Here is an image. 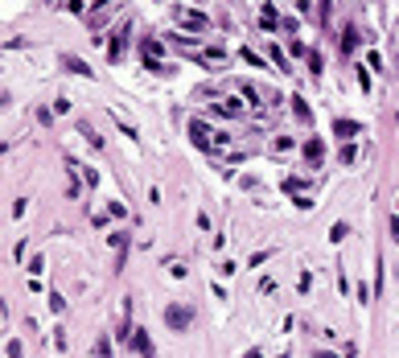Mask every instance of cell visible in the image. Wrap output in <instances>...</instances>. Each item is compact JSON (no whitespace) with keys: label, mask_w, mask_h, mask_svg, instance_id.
<instances>
[{"label":"cell","mask_w":399,"mask_h":358,"mask_svg":"<svg viewBox=\"0 0 399 358\" xmlns=\"http://www.w3.org/2000/svg\"><path fill=\"white\" fill-rule=\"evenodd\" d=\"M132 346H136L140 354H148V334H144V330H136V334H132Z\"/></svg>","instance_id":"2"},{"label":"cell","mask_w":399,"mask_h":358,"mask_svg":"<svg viewBox=\"0 0 399 358\" xmlns=\"http://www.w3.org/2000/svg\"><path fill=\"white\" fill-rule=\"evenodd\" d=\"M165 321H173V325H186V321H190V313L181 309V305H173V309H165Z\"/></svg>","instance_id":"1"}]
</instances>
